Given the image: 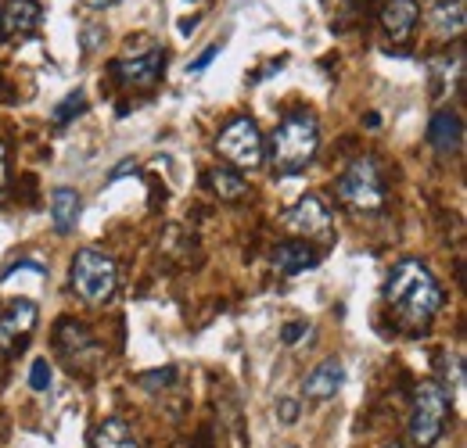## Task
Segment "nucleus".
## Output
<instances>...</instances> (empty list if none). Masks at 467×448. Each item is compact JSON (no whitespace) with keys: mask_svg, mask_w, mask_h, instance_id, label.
Here are the masks:
<instances>
[{"mask_svg":"<svg viewBox=\"0 0 467 448\" xmlns=\"http://www.w3.org/2000/svg\"><path fill=\"white\" fill-rule=\"evenodd\" d=\"M385 309L392 327L407 337H420L442 312V287L420 259H400L385 280Z\"/></svg>","mask_w":467,"mask_h":448,"instance_id":"obj_1","label":"nucleus"},{"mask_svg":"<svg viewBox=\"0 0 467 448\" xmlns=\"http://www.w3.org/2000/svg\"><path fill=\"white\" fill-rule=\"evenodd\" d=\"M317 151H320V122L306 108L288 112L270 133V140H263V155L270 158L277 176H295V172L309 168Z\"/></svg>","mask_w":467,"mask_h":448,"instance_id":"obj_2","label":"nucleus"},{"mask_svg":"<svg viewBox=\"0 0 467 448\" xmlns=\"http://www.w3.org/2000/svg\"><path fill=\"white\" fill-rule=\"evenodd\" d=\"M162 68H166V51L155 36L148 33H137L126 40L122 55L112 61V76H116L119 87L140 94V90H151L159 79H162Z\"/></svg>","mask_w":467,"mask_h":448,"instance_id":"obj_3","label":"nucleus"},{"mask_svg":"<svg viewBox=\"0 0 467 448\" xmlns=\"http://www.w3.org/2000/svg\"><path fill=\"white\" fill-rule=\"evenodd\" d=\"M68 283L76 290L79 301L87 305H105L112 301L119 290V266L112 255H105L101 248H79L72 266H68Z\"/></svg>","mask_w":467,"mask_h":448,"instance_id":"obj_4","label":"nucleus"},{"mask_svg":"<svg viewBox=\"0 0 467 448\" xmlns=\"http://www.w3.org/2000/svg\"><path fill=\"white\" fill-rule=\"evenodd\" d=\"M450 412H453V398L435 381H420L410 402V442L417 448H431L446 434Z\"/></svg>","mask_w":467,"mask_h":448,"instance_id":"obj_5","label":"nucleus"},{"mask_svg":"<svg viewBox=\"0 0 467 448\" xmlns=\"http://www.w3.org/2000/svg\"><path fill=\"white\" fill-rule=\"evenodd\" d=\"M338 201L352 212H378L385 205V179L374 158H352L349 168L335 179Z\"/></svg>","mask_w":467,"mask_h":448,"instance_id":"obj_6","label":"nucleus"},{"mask_svg":"<svg viewBox=\"0 0 467 448\" xmlns=\"http://www.w3.org/2000/svg\"><path fill=\"white\" fill-rule=\"evenodd\" d=\"M216 151H220V158H227L231 168L237 172H252V168L263 166V133H259V126H255V118H248V115H237L234 122H227L223 129H220V137H216Z\"/></svg>","mask_w":467,"mask_h":448,"instance_id":"obj_7","label":"nucleus"},{"mask_svg":"<svg viewBox=\"0 0 467 448\" xmlns=\"http://www.w3.org/2000/svg\"><path fill=\"white\" fill-rule=\"evenodd\" d=\"M36 320H40V309H36L33 298L7 301V309L0 312V359H15L18 351L29 348Z\"/></svg>","mask_w":467,"mask_h":448,"instance_id":"obj_8","label":"nucleus"},{"mask_svg":"<svg viewBox=\"0 0 467 448\" xmlns=\"http://www.w3.org/2000/svg\"><path fill=\"white\" fill-rule=\"evenodd\" d=\"M55 348H58L61 359L68 362L72 373H76V370H87V366L98 362V355H101L94 334H90L83 323H76V320H61L58 327H55Z\"/></svg>","mask_w":467,"mask_h":448,"instance_id":"obj_9","label":"nucleus"},{"mask_svg":"<svg viewBox=\"0 0 467 448\" xmlns=\"http://www.w3.org/2000/svg\"><path fill=\"white\" fill-rule=\"evenodd\" d=\"M281 223H285V229H292L298 240H313V237L327 240L331 237V212L317 194L298 198L292 209L281 216Z\"/></svg>","mask_w":467,"mask_h":448,"instance_id":"obj_10","label":"nucleus"},{"mask_svg":"<svg viewBox=\"0 0 467 448\" xmlns=\"http://www.w3.org/2000/svg\"><path fill=\"white\" fill-rule=\"evenodd\" d=\"M378 18H381V29L392 44H410L417 25H420V4L417 0H385Z\"/></svg>","mask_w":467,"mask_h":448,"instance_id":"obj_11","label":"nucleus"},{"mask_svg":"<svg viewBox=\"0 0 467 448\" xmlns=\"http://www.w3.org/2000/svg\"><path fill=\"white\" fill-rule=\"evenodd\" d=\"M44 22V7L40 0H4L0 7V33L4 36H33Z\"/></svg>","mask_w":467,"mask_h":448,"instance_id":"obj_12","label":"nucleus"},{"mask_svg":"<svg viewBox=\"0 0 467 448\" xmlns=\"http://www.w3.org/2000/svg\"><path fill=\"white\" fill-rule=\"evenodd\" d=\"M270 262H274L277 277H298V273H306V270H313L320 262V251L309 240H285V244L274 248Z\"/></svg>","mask_w":467,"mask_h":448,"instance_id":"obj_13","label":"nucleus"},{"mask_svg":"<svg viewBox=\"0 0 467 448\" xmlns=\"http://www.w3.org/2000/svg\"><path fill=\"white\" fill-rule=\"evenodd\" d=\"M428 144L439 151V155H453V151H461V144H464V118L457 112H435L431 115V122H428Z\"/></svg>","mask_w":467,"mask_h":448,"instance_id":"obj_14","label":"nucleus"},{"mask_svg":"<svg viewBox=\"0 0 467 448\" xmlns=\"http://www.w3.org/2000/svg\"><path fill=\"white\" fill-rule=\"evenodd\" d=\"M342 384H346V366L338 359H324L302 381V392H306V398H313V402H327V398H335V394L342 392Z\"/></svg>","mask_w":467,"mask_h":448,"instance_id":"obj_15","label":"nucleus"},{"mask_svg":"<svg viewBox=\"0 0 467 448\" xmlns=\"http://www.w3.org/2000/svg\"><path fill=\"white\" fill-rule=\"evenodd\" d=\"M464 25H467L464 0H439L431 7V33H435V40L450 44V40H457L464 33Z\"/></svg>","mask_w":467,"mask_h":448,"instance_id":"obj_16","label":"nucleus"},{"mask_svg":"<svg viewBox=\"0 0 467 448\" xmlns=\"http://www.w3.org/2000/svg\"><path fill=\"white\" fill-rule=\"evenodd\" d=\"M205 190H209L213 198H220V201L234 205V201H241V198L248 194V183H244V176H241L237 168L216 166L205 172Z\"/></svg>","mask_w":467,"mask_h":448,"instance_id":"obj_17","label":"nucleus"},{"mask_svg":"<svg viewBox=\"0 0 467 448\" xmlns=\"http://www.w3.org/2000/svg\"><path fill=\"white\" fill-rule=\"evenodd\" d=\"M79 212H83V198L72 187H58L51 194V223L58 233H72L79 223Z\"/></svg>","mask_w":467,"mask_h":448,"instance_id":"obj_18","label":"nucleus"},{"mask_svg":"<svg viewBox=\"0 0 467 448\" xmlns=\"http://www.w3.org/2000/svg\"><path fill=\"white\" fill-rule=\"evenodd\" d=\"M90 448H140V442H137V434L130 431L126 420L109 416L90 431Z\"/></svg>","mask_w":467,"mask_h":448,"instance_id":"obj_19","label":"nucleus"},{"mask_svg":"<svg viewBox=\"0 0 467 448\" xmlns=\"http://www.w3.org/2000/svg\"><path fill=\"white\" fill-rule=\"evenodd\" d=\"M431 72H435V97H442V94H450V87H461L464 57L453 61V68H450V55L435 57V61H431Z\"/></svg>","mask_w":467,"mask_h":448,"instance_id":"obj_20","label":"nucleus"},{"mask_svg":"<svg viewBox=\"0 0 467 448\" xmlns=\"http://www.w3.org/2000/svg\"><path fill=\"white\" fill-rule=\"evenodd\" d=\"M176 381V370L173 366H162V370H148V373H137V388H144V392L159 394L162 388H170Z\"/></svg>","mask_w":467,"mask_h":448,"instance_id":"obj_21","label":"nucleus"},{"mask_svg":"<svg viewBox=\"0 0 467 448\" xmlns=\"http://www.w3.org/2000/svg\"><path fill=\"white\" fill-rule=\"evenodd\" d=\"M83 112H87V97L76 90V94H68L58 108H55V126H68L76 115H83Z\"/></svg>","mask_w":467,"mask_h":448,"instance_id":"obj_22","label":"nucleus"},{"mask_svg":"<svg viewBox=\"0 0 467 448\" xmlns=\"http://www.w3.org/2000/svg\"><path fill=\"white\" fill-rule=\"evenodd\" d=\"M51 381H55L51 362H47V359H36V362H33V370H29V388H33V392H47V388H51Z\"/></svg>","mask_w":467,"mask_h":448,"instance_id":"obj_23","label":"nucleus"},{"mask_svg":"<svg viewBox=\"0 0 467 448\" xmlns=\"http://www.w3.org/2000/svg\"><path fill=\"white\" fill-rule=\"evenodd\" d=\"M302 334H309V323H306V320H295V323H285V327H281V341H285V344H298Z\"/></svg>","mask_w":467,"mask_h":448,"instance_id":"obj_24","label":"nucleus"},{"mask_svg":"<svg viewBox=\"0 0 467 448\" xmlns=\"http://www.w3.org/2000/svg\"><path fill=\"white\" fill-rule=\"evenodd\" d=\"M277 416H281V423H295L298 420V402L295 398H281L277 402Z\"/></svg>","mask_w":467,"mask_h":448,"instance_id":"obj_25","label":"nucleus"},{"mask_svg":"<svg viewBox=\"0 0 467 448\" xmlns=\"http://www.w3.org/2000/svg\"><path fill=\"white\" fill-rule=\"evenodd\" d=\"M220 51H223V47H220V44H213V47H209L205 55H202V57H194V65H191V72H205V68L213 65V57L220 55Z\"/></svg>","mask_w":467,"mask_h":448,"instance_id":"obj_26","label":"nucleus"},{"mask_svg":"<svg viewBox=\"0 0 467 448\" xmlns=\"http://www.w3.org/2000/svg\"><path fill=\"white\" fill-rule=\"evenodd\" d=\"M7 176H11V166H7V144L0 140V194L7 190Z\"/></svg>","mask_w":467,"mask_h":448,"instance_id":"obj_27","label":"nucleus"},{"mask_svg":"<svg viewBox=\"0 0 467 448\" xmlns=\"http://www.w3.org/2000/svg\"><path fill=\"white\" fill-rule=\"evenodd\" d=\"M137 158H122V166H116L109 172V179H122V176H130V172H137Z\"/></svg>","mask_w":467,"mask_h":448,"instance_id":"obj_28","label":"nucleus"},{"mask_svg":"<svg viewBox=\"0 0 467 448\" xmlns=\"http://www.w3.org/2000/svg\"><path fill=\"white\" fill-rule=\"evenodd\" d=\"M83 7H90V11H105V7H116L119 0H79Z\"/></svg>","mask_w":467,"mask_h":448,"instance_id":"obj_29","label":"nucleus"},{"mask_svg":"<svg viewBox=\"0 0 467 448\" xmlns=\"http://www.w3.org/2000/svg\"><path fill=\"white\" fill-rule=\"evenodd\" d=\"M198 29V18H187V22H180V33L187 36V33H194Z\"/></svg>","mask_w":467,"mask_h":448,"instance_id":"obj_30","label":"nucleus"},{"mask_svg":"<svg viewBox=\"0 0 467 448\" xmlns=\"http://www.w3.org/2000/svg\"><path fill=\"white\" fill-rule=\"evenodd\" d=\"M385 448H403V445H396V442H392V445H385Z\"/></svg>","mask_w":467,"mask_h":448,"instance_id":"obj_31","label":"nucleus"},{"mask_svg":"<svg viewBox=\"0 0 467 448\" xmlns=\"http://www.w3.org/2000/svg\"><path fill=\"white\" fill-rule=\"evenodd\" d=\"M292 448H295V445H292Z\"/></svg>","mask_w":467,"mask_h":448,"instance_id":"obj_32","label":"nucleus"}]
</instances>
